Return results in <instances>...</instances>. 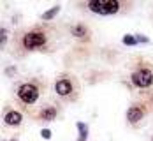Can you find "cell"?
I'll return each instance as SVG.
<instances>
[{
    "mask_svg": "<svg viewBox=\"0 0 153 141\" xmlns=\"http://www.w3.org/2000/svg\"><path fill=\"white\" fill-rule=\"evenodd\" d=\"M48 43L46 32L41 30V28H33V30L27 32L23 37H21V48L25 51H35V49H42Z\"/></svg>",
    "mask_w": 153,
    "mask_h": 141,
    "instance_id": "cell-1",
    "label": "cell"
},
{
    "mask_svg": "<svg viewBox=\"0 0 153 141\" xmlns=\"http://www.w3.org/2000/svg\"><path fill=\"white\" fill-rule=\"evenodd\" d=\"M39 87L35 83H21L16 90L18 99L23 102V104H33L37 99H39Z\"/></svg>",
    "mask_w": 153,
    "mask_h": 141,
    "instance_id": "cell-2",
    "label": "cell"
},
{
    "mask_svg": "<svg viewBox=\"0 0 153 141\" xmlns=\"http://www.w3.org/2000/svg\"><path fill=\"white\" fill-rule=\"evenodd\" d=\"M130 79H132V85L137 87V88H148L153 85V71L148 69V67H141L137 71H134L130 74Z\"/></svg>",
    "mask_w": 153,
    "mask_h": 141,
    "instance_id": "cell-3",
    "label": "cell"
},
{
    "mask_svg": "<svg viewBox=\"0 0 153 141\" xmlns=\"http://www.w3.org/2000/svg\"><path fill=\"white\" fill-rule=\"evenodd\" d=\"M55 92L60 95V97H71L74 92V81L71 78H60L55 83Z\"/></svg>",
    "mask_w": 153,
    "mask_h": 141,
    "instance_id": "cell-4",
    "label": "cell"
},
{
    "mask_svg": "<svg viewBox=\"0 0 153 141\" xmlns=\"http://www.w3.org/2000/svg\"><path fill=\"white\" fill-rule=\"evenodd\" d=\"M120 2L116 0H102V5H100V16H109V14H116L120 11Z\"/></svg>",
    "mask_w": 153,
    "mask_h": 141,
    "instance_id": "cell-5",
    "label": "cell"
},
{
    "mask_svg": "<svg viewBox=\"0 0 153 141\" xmlns=\"http://www.w3.org/2000/svg\"><path fill=\"white\" fill-rule=\"evenodd\" d=\"M143 116H144V108L143 106H130L128 111H127V120L130 122V124H137L143 120Z\"/></svg>",
    "mask_w": 153,
    "mask_h": 141,
    "instance_id": "cell-6",
    "label": "cell"
},
{
    "mask_svg": "<svg viewBox=\"0 0 153 141\" xmlns=\"http://www.w3.org/2000/svg\"><path fill=\"white\" fill-rule=\"evenodd\" d=\"M21 120H23L21 113H19V111H14V110L7 111V113H5V116H4V122H5L7 125H11V127L19 125V124H21Z\"/></svg>",
    "mask_w": 153,
    "mask_h": 141,
    "instance_id": "cell-7",
    "label": "cell"
},
{
    "mask_svg": "<svg viewBox=\"0 0 153 141\" xmlns=\"http://www.w3.org/2000/svg\"><path fill=\"white\" fill-rule=\"evenodd\" d=\"M39 118L44 120V122H51V120H55V118H56V108H53V106H46V108H42V110L39 111Z\"/></svg>",
    "mask_w": 153,
    "mask_h": 141,
    "instance_id": "cell-8",
    "label": "cell"
},
{
    "mask_svg": "<svg viewBox=\"0 0 153 141\" xmlns=\"http://www.w3.org/2000/svg\"><path fill=\"white\" fill-rule=\"evenodd\" d=\"M71 34H72L74 37H77V39H83V37L88 35V28H86V25L77 23V25H72V27H71Z\"/></svg>",
    "mask_w": 153,
    "mask_h": 141,
    "instance_id": "cell-9",
    "label": "cell"
},
{
    "mask_svg": "<svg viewBox=\"0 0 153 141\" xmlns=\"http://www.w3.org/2000/svg\"><path fill=\"white\" fill-rule=\"evenodd\" d=\"M60 5H55V7H51V9H48L46 13H44V14L41 16V18H42V19H44V21H48V19H51V18H55V16L58 14V13H60Z\"/></svg>",
    "mask_w": 153,
    "mask_h": 141,
    "instance_id": "cell-10",
    "label": "cell"
},
{
    "mask_svg": "<svg viewBox=\"0 0 153 141\" xmlns=\"http://www.w3.org/2000/svg\"><path fill=\"white\" fill-rule=\"evenodd\" d=\"M100 5H102V0H90L88 2V9L95 14H100Z\"/></svg>",
    "mask_w": 153,
    "mask_h": 141,
    "instance_id": "cell-11",
    "label": "cell"
},
{
    "mask_svg": "<svg viewBox=\"0 0 153 141\" xmlns=\"http://www.w3.org/2000/svg\"><path fill=\"white\" fill-rule=\"evenodd\" d=\"M77 129H79V140L77 141H85L86 140V132H88V129H86V124H77Z\"/></svg>",
    "mask_w": 153,
    "mask_h": 141,
    "instance_id": "cell-12",
    "label": "cell"
},
{
    "mask_svg": "<svg viewBox=\"0 0 153 141\" xmlns=\"http://www.w3.org/2000/svg\"><path fill=\"white\" fill-rule=\"evenodd\" d=\"M123 43L127 46H134V44H137V39H136V35H125L123 37Z\"/></svg>",
    "mask_w": 153,
    "mask_h": 141,
    "instance_id": "cell-13",
    "label": "cell"
},
{
    "mask_svg": "<svg viewBox=\"0 0 153 141\" xmlns=\"http://www.w3.org/2000/svg\"><path fill=\"white\" fill-rule=\"evenodd\" d=\"M41 134H42V138H44V140H49V138H51V131H49V129H44Z\"/></svg>",
    "mask_w": 153,
    "mask_h": 141,
    "instance_id": "cell-14",
    "label": "cell"
},
{
    "mask_svg": "<svg viewBox=\"0 0 153 141\" xmlns=\"http://www.w3.org/2000/svg\"><path fill=\"white\" fill-rule=\"evenodd\" d=\"M5 43H7V30L2 28V44H5Z\"/></svg>",
    "mask_w": 153,
    "mask_h": 141,
    "instance_id": "cell-15",
    "label": "cell"
},
{
    "mask_svg": "<svg viewBox=\"0 0 153 141\" xmlns=\"http://www.w3.org/2000/svg\"><path fill=\"white\" fill-rule=\"evenodd\" d=\"M136 39H137V43H148V37H144V35H136Z\"/></svg>",
    "mask_w": 153,
    "mask_h": 141,
    "instance_id": "cell-16",
    "label": "cell"
},
{
    "mask_svg": "<svg viewBox=\"0 0 153 141\" xmlns=\"http://www.w3.org/2000/svg\"><path fill=\"white\" fill-rule=\"evenodd\" d=\"M7 141H16V140H7Z\"/></svg>",
    "mask_w": 153,
    "mask_h": 141,
    "instance_id": "cell-17",
    "label": "cell"
},
{
    "mask_svg": "<svg viewBox=\"0 0 153 141\" xmlns=\"http://www.w3.org/2000/svg\"><path fill=\"white\" fill-rule=\"evenodd\" d=\"M152 141H153V136H152Z\"/></svg>",
    "mask_w": 153,
    "mask_h": 141,
    "instance_id": "cell-18",
    "label": "cell"
}]
</instances>
